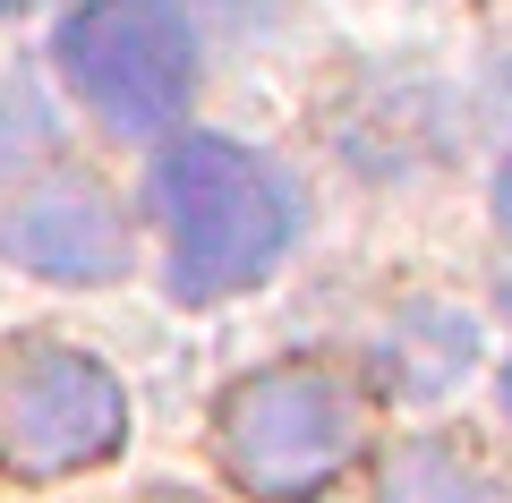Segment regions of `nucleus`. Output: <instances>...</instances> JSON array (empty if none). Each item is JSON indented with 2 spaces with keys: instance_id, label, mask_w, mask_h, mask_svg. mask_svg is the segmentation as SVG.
<instances>
[{
  "instance_id": "nucleus-10",
  "label": "nucleus",
  "mask_w": 512,
  "mask_h": 503,
  "mask_svg": "<svg viewBox=\"0 0 512 503\" xmlns=\"http://www.w3.org/2000/svg\"><path fill=\"white\" fill-rule=\"evenodd\" d=\"M504 418H512V367H504Z\"/></svg>"
},
{
  "instance_id": "nucleus-1",
  "label": "nucleus",
  "mask_w": 512,
  "mask_h": 503,
  "mask_svg": "<svg viewBox=\"0 0 512 503\" xmlns=\"http://www.w3.org/2000/svg\"><path fill=\"white\" fill-rule=\"evenodd\" d=\"M154 214H163V248H171V299L188 307H214L231 290L265 282L299 231L282 171L214 128H188L154 154Z\"/></svg>"
},
{
  "instance_id": "nucleus-3",
  "label": "nucleus",
  "mask_w": 512,
  "mask_h": 503,
  "mask_svg": "<svg viewBox=\"0 0 512 503\" xmlns=\"http://www.w3.org/2000/svg\"><path fill=\"white\" fill-rule=\"evenodd\" d=\"M52 60L111 137H163L197 94V35L171 0H77L52 26Z\"/></svg>"
},
{
  "instance_id": "nucleus-5",
  "label": "nucleus",
  "mask_w": 512,
  "mask_h": 503,
  "mask_svg": "<svg viewBox=\"0 0 512 503\" xmlns=\"http://www.w3.org/2000/svg\"><path fill=\"white\" fill-rule=\"evenodd\" d=\"M0 265L60 282V290H103L137 265L128 256V214L86 171H43L0 205Z\"/></svg>"
},
{
  "instance_id": "nucleus-7",
  "label": "nucleus",
  "mask_w": 512,
  "mask_h": 503,
  "mask_svg": "<svg viewBox=\"0 0 512 503\" xmlns=\"http://www.w3.org/2000/svg\"><path fill=\"white\" fill-rule=\"evenodd\" d=\"M470 316L453 307H410V324H393V342H384V367H393V393L427 401L453 367H470Z\"/></svg>"
},
{
  "instance_id": "nucleus-2",
  "label": "nucleus",
  "mask_w": 512,
  "mask_h": 503,
  "mask_svg": "<svg viewBox=\"0 0 512 503\" xmlns=\"http://www.w3.org/2000/svg\"><path fill=\"white\" fill-rule=\"evenodd\" d=\"M367 452V393L325 359H274L214 410V461L248 503H308Z\"/></svg>"
},
{
  "instance_id": "nucleus-11",
  "label": "nucleus",
  "mask_w": 512,
  "mask_h": 503,
  "mask_svg": "<svg viewBox=\"0 0 512 503\" xmlns=\"http://www.w3.org/2000/svg\"><path fill=\"white\" fill-rule=\"evenodd\" d=\"M18 9H26V0H0V18H18Z\"/></svg>"
},
{
  "instance_id": "nucleus-8",
  "label": "nucleus",
  "mask_w": 512,
  "mask_h": 503,
  "mask_svg": "<svg viewBox=\"0 0 512 503\" xmlns=\"http://www.w3.org/2000/svg\"><path fill=\"white\" fill-rule=\"evenodd\" d=\"M43 145H52V111H43V94L26 86V77H0V180L26 171Z\"/></svg>"
},
{
  "instance_id": "nucleus-6",
  "label": "nucleus",
  "mask_w": 512,
  "mask_h": 503,
  "mask_svg": "<svg viewBox=\"0 0 512 503\" xmlns=\"http://www.w3.org/2000/svg\"><path fill=\"white\" fill-rule=\"evenodd\" d=\"M376 503H512L504 478L487 469V452L461 435H410L384 452L376 469Z\"/></svg>"
},
{
  "instance_id": "nucleus-9",
  "label": "nucleus",
  "mask_w": 512,
  "mask_h": 503,
  "mask_svg": "<svg viewBox=\"0 0 512 503\" xmlns=\"http://www.w3.org/2000/svg\"><path fill=\"white\" fill-rule=\"evenodd\" d=\"M495 222H504V239H512V162H504V180H495Z\"/></svg>"
},
{
  "instance_id": "nucleus-12",
  "label": "nucleus",
  "mask_w": 512,
  "mask_h": 503,
  "mask_svg": "<svg viewBox=\"0 0 512 503\" xmlns=\"http://www.w3.org/2000/svg\"><path fill=\"white\" fill-rule=\"evenodd\" d=\"M154 503H188V495H154Z\"/></svg>"
},
{
  "instance_id": "nucleus-4",
  "label": "nucleus",
  "mask_w": 512,
  "mask_h": 503,
  "mask_svg": "<svg viewBox=\"0 0 512 503\" xmlns=\"http://www.w3.org/2000/svg\"><path fill=\"white\" fill-rule=\"evenodd\" d=\"M128 444V393L94 350L52 333L0 342V478H77Z\"/></svg>"
}]
</instances>
